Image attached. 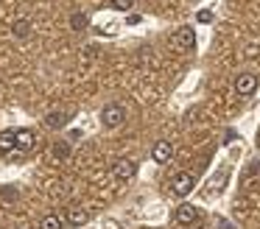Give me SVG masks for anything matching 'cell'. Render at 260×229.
Wrapping results in <instances>:
<instances>
[{
  "label": "cell",
  "mask_w": 260,
  "mask_h": 229,
  "mask_svg": "<svg viewBox=\"0 0 260 229\" xmlns=\"http://www.w3.org/2000/svg\"><path fill=\"white\" fill-rule=\"evenodd\" d=\"M87 14H73V20H70V25H73V31H81V28H87Z\"/></svg>",
  "instance_id": "15"
},
{
  "label": "cell",
  "mask_w": 260,
  "mask_h": 229,
  "mask_svg": "<svg viewBox=\"0 0 260 229\" xmlns=\"http://www.w3.org/2000/svg\"><path fill=\"white\" fill-rule=\"evenodd\" d=\"M196 20H199V22H213V11H210V9L199 11V14H196Z\"/></svg>",
  "instance_id": "17"
},
{
  "label": "cell",
  "mask_w": 260,
  "mask_h": 229,
  "mask_svg": "<svg viewBox=\"0 0 260 229\" xmlns=\"http://www.w3.org/2000/svg\"><path fill=\"white\" fill-rule=\"evenodd\" d=\"M218 229H235V223H230V221H224V218H221V221H218Z\"/></svg>",
  "instance_id": "18"
},
{
  "label": "cell",
  "mask_w": 260,
  "mask_h": 229,
  "mask_svg": "<svg viewBox=\"0 0 260 229\" xmlns=\"http://www.w3.org/2000/svg\"><path fill=\"white\" fill-rule=\"evenodd\" d=\"M45 126L48 128H62L64 126V115L62 112H51V115L45 117Z\"/></svg>",
  "instance_id": "13"
},
{
  "label": "cell",
  "mask_w": 260,
  "mask_h": 229,
  "mask_svg": "<svg viewBox=\"0 0 260 229\" xmlns=\"http://www.w3.org/2000/svg\"><path fill=\"white\" fill-rule=\"evenodd\" d=\"M40 229H62V218L59 215H45L40 223Z\"/></svg>",
  "instance_id": "14"
},
{
  "label": "cell",
  "mask_w": 260,
  "mask_h": 229,
  "mask_svg": "<svg viewBox=\"0 0 260 229\" xmlns=\"http://www.w3.org/2000/svg\"><path fill=\"white\" fill-rule=\"evenodd\" d=\"M126 22H129V25H137V22H140V17H137V14H129V17H126Z\"/></svg>",
  "instance_id": "19"
},
{
  "label": "cell",
  "mask_w": 260,
  "mask_h": 229,
  "mask_svg": "<svg viewBox=\"0 0 260 229\" xmlns=\"http://www.w3.org/2000/svg\"><path fill=\"white\" fill-rule=\"evenodd\" d=\"M14 137H17V151L20 154H28V151L37 145V134L31 132V128H20V132H14Z\"/></svg>",
  "instance_id": "8"
},
{
  "label": "cell",
  "mask_w": 260,
  "mask_h": 229,
  "mask_svg": "<svg viewBox=\"0 0 260 229\" xmlns=\"http://www.w3.org/2000/svg\"><path fill=\"white\" fill-rule=\"evenodd\" d=\"M12 31H14V37H17V39H28L31 37V22L28 20H17L12 25Z\"/></svg>",
  "instance_id": "11"
},
{
  "label": "cell",
  "mask_w": 260,
  "mask_h": 229,
  "mask_svg": "<svg viewBox=\"0 0 260 229\" xmlns=\"http://www.w3.org/2000/svg\"><path fill=\"white\" fill-rule=\"evenodd\" d=\"M112 3V9H118V11H129L132 6H135V0H109Z\"/></svg>",
  "instance_id": "16"
},
{
  "label": "cell",
  "mask_w": 260,
  "mask_h": 229,
  "mask_svg": "<svg viewBox=\"0 0 260 229\" xmlns=\"http://www.w3.org/2000/svg\"><path fill=\"white\" fill-rule=\"evenodd\" d=\"M64 221L70 223V226H84L87 221H90V212L84 210V207H68V210H64Z\"/></svg>",
  "instance_id": "7"
},
{
  "label": "cell",
  "mask_w": 260,
  "mask_h": 229,
  "mask_svg": "<svg viewBox=\"0 0 260 229\" xmlns=\"http://www.w3.org/2000/svg\"><path fill=\"white\" fill-rule=\"evenodd\" d=\"M135 173H137V162H132V159H118L112 165V176L118 179V182H129Z\"/></svg>",
  "instance_id": "5"
},
{
  "label": "cell",
  "mask_w": 260,
  "mask_h": 229,
  "mask_svg": "<svg viewBox=\"0 0 260 229\" xmlns=\"http://www.w3.org/2000/svg\"><path fill=\"white\" fill-rule=\"evenodd\" d=\"M174 45H176L179 50H193V48H196V31H193L190 25L176 28V34H174Z\"/></svg>",
  "instance_id": "3"
},
{
  "label": "cell",
  "mask_w": 260,
  "mask_h": 229,
  "mask_svg": "<svg viewBox=\"0 0 260 229\" xmlns=\"http://www.w3.org/2000/svg\"><path fill=\"white\" fill-rule=\"evenodd\" d=\"M196 218H199V210L193 204H179L174 210V221L179 226H190V223H196Z\"/></svg>",
  "instance_id": "6"
},
{
  "label": "cell",
  "mask_w": 260,
  "mask_h": 229,
  "mask_svg": "<svg viewBox=\"0 0 260 229\" xmlns=\"http://www.w3.org/2000/svg\"><path fill=\"white\" fill-rule=\"evenodd\" d=\"M0 154H17V137H14V128L0 132Z\"/></svg>",
  "instance_id": "10"
},
{
  "label": "cell",
  "mask_w": 260,
  "mask_h": 229,
  "mask_svg": "<svg viewBox=\"0 0 260 229\" xmlns=\"http://www.w3.org/2000/svg\"><path fill=\"white\" fill-rule=\"evenodd\" d=\"M193 187H196V176H193V173H179V176L174 179V184H171L174 195H179V199H185L187 193H193Z\"/></svg>",
  "instance_id": "4"
},
{
  "label": "cell",
  "mask_w": 260,
  "mask_h": 229,
  "mask_svg": "<svg viewBox=\"0 0 260 229\" xmlns=\"http://www.w3.org/2000/svg\"><path fill=\"white\" fill-rule=\"evenodd\" d=\"M53 156H56V159H68V156H70V143H68V140L53 143Z\"/></svg>",
  "instance_id": "12"
},
{
  "label": "cell",
  "mask_w": 260,
  "mask_h": 229,
  "mask_svg": "<svg viewBox=\"0 0 260 229\" xmlns=\"http://www.w3.org/2000/svg\"><path fill=\"white\" fill-rule=\"evenodd\" d=\"M235 92L243 95V98L254 95L257 92V76H254V73H241V76L235 78Z\"/></svg>",
  "instance_id": "2"
},
{
  "label": "cell",
  "mask_w": 260,
  "mask_h": 229,
  "mask_svg": "<svg viewBox=\"0 0 260 229\" xmlns=\"http://www.w3.org/2000/svg\"><path fill=\"white\" fill-rule=\"evenodd\" d=\"M171 154H174V148H171L168 140H159V143H154V148H151V159L157 162V165H165V162L171 159Z\"/></svg>",
  "instance_id": "9"
},
{
  "label": "cell",
  "mask_w": 260,
  "mask_h": 229,
  "mask_svg": "<svg viewBox=\"0 0 260 229\" xmlns=\"http://www.w3.org/2000/svg\"><path fill=\"white\" fill-rule=\"evenodd\" d=\"M123 120H126V109L120 104H107L101 109V123L107 128H118V126H123Z\"/></svg>",
  "instance_id": "1"
}]
</instances>
